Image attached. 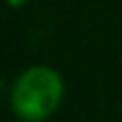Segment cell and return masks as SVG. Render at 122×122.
I'll list each match as a JSON object with an SVG mask.
<instances>
[{
    "instance_id": "cell-1",
    "label": "cell",
    "mask_w": 122,
    "mask_h": 122,
    "mask_svg": "<svg viewBox=\"0 0 122 122\" xmlns=\"http://www.w3.org/2000/svg\"><path fill=\"white\" fill-rule=\"evenodd\" d=\"M63 84L57 70L34 66L16 79L11 91V106L25 120H43L59 106Z\"/></svg>"
},
{
    "instance_id": "cell-2",
    "label": "cell",
    "mask_w": 122,
    "mask_h": 122,
    "mask_svg": "<svg viewBox=\"0 0 122 122\" xmlns=\"http://www.w3.org/2000/svg\"><path fill=\"white\" fill-rule=\"evenodd\" d=\"M9 5L11 7H20V5H25V0H9Z\"/></svg>"
}]
</instances>
